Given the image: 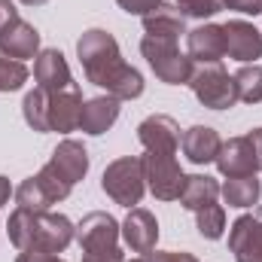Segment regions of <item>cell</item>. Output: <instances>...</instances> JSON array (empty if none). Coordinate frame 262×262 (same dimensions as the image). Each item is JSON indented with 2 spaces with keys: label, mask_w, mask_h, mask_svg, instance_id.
Returning <instances> with one entry per match:
<instances>
[{
  "label": "cell",
  "mask_w": 262,
  "mask_h": 262,
  "mask_svg": "<svg viewBox=\"0 0 262 262\" xmlns=\"http://www.w3.org/2000/svg\"><path fill=\"white\" fill-rule=\"evenodd\" d=\"M76 55H79L85 79L92 85L104 89L107 95H113L119 101H134L143 95L146 82H143L140 70L122 58L119 43L110 31H104V28L82 31V37L76 40Z\"/></svg>",
  "instance_id": "obj_1"
},
{
  "label": "cell",
  "mask_w": 262,
  "mask_h": 262,
  "mask_svg": "<svg viewBox=\"0 0 262 262\" xmlns=\"http://www.w3.org/2000/svg\"><path fill=\"white\" fill-rule=\"evenodd\" d=\"M101 189L122 207H137L146 195V174H143V156H122L110 162L101 174Z\"/></svg>",
  "instance_id": "obj_2"
},
{
  "label": "cell",
  "mask_w": 262,
  "mask_h": 262,
  "mask_svg": "<svg viewBox=\"0 0 262 262\" xmlns=\"http://www.w3.org/2000/svg\"><path fill=\"white\" fill-rule=\"evenodd\" d=\"M140 55L146 58L149 70L168 82V85H189L192 76V58L180 52V40H165V37H143L140 40Z\"/></svg>",
  "instance_id": "obj_3"
},
{
  "label": "cell",
  "mask_w": 262,
  "mask_h": 262,
  "mask_svg": "<svg viewBox=\"0 0 262 262\" xmlns=\"http://www.w3.org/2000/svg\"><path fill=\"white\" fill-rule=\"evenodd\" d=\"M189 89L198 98L201 107L207 110H232L238 104V92H235V79L229 76V70L223 61L216 64H198L189 76Z\"/></svg>",
  "instance_id": "obj_4"
},
{
  "label": "cell",
  "mask_w": 262,
  "mask_h": 262,
  "mask_svg": "<svg viewBox=\"0 0 262 262\" xmlns=\"http://www.w3.org/2000/svg\"><path fill=\"white\" fill-rule=\"evenodd\" d=\"M143 174H146V189L159 201H177L180 198V189L186 183V174H183L177 156L143 152Z\"/></svg>",
  "instance_id": "obj_5"
},
{
  "label": "cell",
  "mask_w": 262,
  "mask_h": 262,
  "mask_svg": "<svg viewBox=\"0 0 262 262\" xmlns=\"http://www.w3.org/2000/svg\"><path fill=\"white\" fill-rule=\"evenodd\" d=\"M119 238H122V223H116V216H110L107 210H92L76 223V241L82 253L116 250Z\"/></svg>",
  "instance_id": "obj_6"
},
{
  "label": "cell",
  "mask_w": 262,
  "mask_h": 262,
  "mask_svg": "<svg viewBox=\"0 0 262 262\" xmlns=\"http://www.w3.org/2000/svg\"><path fill=\"white\" fill-rule=\"evenodd\" d=\"M180 125L174 116L165 113H152L137 125V140L143 146V152H156V156H177L180 149Z\"/></svg>",
  "instance_id": "obj_7"
},
{
  "label": "cell",
  "mask_w": 262,
  "mask_h": 262,
  "mask_svg": "<svg viewBox=\"0 0 262 262\" xmlns=\"http://www.w3.org/2000/svg\"><path fill=\"white\" fill-rule=\"evenodd\" d=\"M223 34H226V55L232 61L256 64V58H262V31L253 21L229 18L223 25Z\"/></svg>",
  "instance_id": "obj_8"
},
{
  "label": "cell",
  "mask_w": 262,
  "mask_h": 262,
  "mask_svg": "<svg viewBox=\"0 0 262 262\" xmlns=\"http://www.w3.org/2000/svg\"><path fill=\"white\" fill-rule=\"evenodd\" d=\"M122 241L131 253H152L159 244V220L146 207H131L128 216L122 220Z\"/></svg>",
  "instance_id": "obj_9"
},
{
  "label": "cell",
  "mask_w": 262,
  "mask_h": 262,
  "mask_svg": "<svg viewBox=\"0 0 262 262\" xmlns=\"http://www.w3.org/2000/svg\"><path fill=\"white\" fill-rule=\"evenodd\" d=\"M76 241V226L67 220L64 213H52L43 210L37 213V235H34V247L46 250V253H64L67 247Z\"/></svg>",
  "instance_id": "obj_10"
},
{
  "label": "cell",
  "mask_w": 262,
  "mask_h": 262,
  "mask_svg": "<svg viewBox=\"0 0 262 262\" xmlns=\"http://www.w3.org/2000/svg\"><path fill=\"white\" fill-rule=\"evenodd\" d=\"M229 250L235 262H262V216L244 213L232 223Z\"/></svg>",
  "instance_id": "obj_11"
},
{
  "label": "cell",
  "mask_w": 262,
  "mask_h": 262,
  "mask_svg": "<svg viewBox=\"0 0 262 262\" xmlns=\"http://www.w3.org/2000/svg\"><path fill=\"white\" fill-rule=\"evenodd\" d=\"M186 55L192 58V64H216L226 58V34L223 25H198L192 31H186Z\"/></svg>",
  "instance_id": "obj_12"
},
{
  "label": "cell",
  "mask_w": 262,
  "mask_h": 262,
  "mask_svg": "<svg viewBox=\"0 0 262 262\" xmlns=\"http://www.w3.org/2000/svg\"><path fill=\"white\" fill-rule=\"evenodd\" d=\"M46 165H49L64 183L76 186V183L85 180V174H89V149L82 146V140L64 137V140L52 149V156H49Z\"/></svg>",
  "instance_id": "obj_13"
},
{
  "label": "cell",
  "mask_w": 262,
  "mask_h": 262,
  "mask_svg": "<svg viewBox=\"0 0 262 262\" xmlns=\"http://www.w3.org/2000/svg\"><path fill=\"white\" fill-rule=\"evenodd\" d=\"M82 92L76 82H70L61 92H52V101H49V131H58V134H70V131L79 128V119H82Z\"/></svg>",
  "instance_id": "obj_14"
},
{
  "label": "cell",
  "mask_w": 262,
  "mask_h": 262,
  "mask_svg": "<svg viewBox=\"0 0 262 262\" xmlns=\"http://www.w3.org/2000/svg\"><path fill=\"white\" fill-rule=\"evenodd\" d=\"M216 168L223 177H247V174H259V165H256V156H253V146L247 140V134L241 137H229L223 140L220 152H216Z\"/></svg>",
  "instance_id": "obj_15"
},
{
  "label": "cell",
  "mask_w": 262,
  "mask_h": 262,
  "mask_svg": "<svg viewBox=\"0 0 262 262\" xmlns=\"http://www.w3.org/2000/svg\"><path fill=\"white\" fill-rule=\"evenodd\" d=\"M0 55L6 58H15V61H28V58H37L40 55V31L18 18L12 21L3 34H0Z\"/></svg>",
  "instance_id": "obj_16"
},
{
  "label": "cell",
  "mask_w": 262,
  "mask_h": 262,
  "mask_svg": "<svg viewBox=\"0 0 262 262\" xmlns=\"http://www.w3.org/2000/svg\"><path fill=\"white\" fill-rule=\"evenodd\" d=\"M119 104H122V101L113 98V95L89 98V101L82 104V119H79L82 134H89V137H101V134H107V131L116 125V119H119V110H122Z\"/></svg>",
  "instance_id": "obj_17"
},
{
  "label": "cell",
  "mask_w": 262,
  "mask_h": 262,
  "mask_svg": "<svg viewBox=\"0 0 262 262\" xmlns=\"http://www.w3.org/2000/svg\"><path fill=\"white\" fill-rule=\"evenodd\" d=\"M34 82L46 92H61L73 82L70 64L61 49H40V55L34 58Z\"/></svg>",
  "instance_id": "obj_18"
},
{
  "label": "cell",
  "mask_w": 262,
  "mask_h": 262,
  "mask_svg": "<svg viewBox=\"0 0 262 262\" xmlns=\"http://www.w3.org/2000/svg\"><path fill=\"white\" fill-rule=\"evenodd\" d=\"M220 146H223V137H220V131L210 128V125H192V128L183 131V137H180V149H183V156L192 165H210L216 159Z\"/></svg>",
  "instance_id": "obj_19"
},
{
  "label": "cell",
  "mask_w": 262,
  "mask_h": 262,
  "mask_svg": "<svg viewBox=\"0 0 262 262\" xmlns=\"http://www.w3.org/2000/svg\"><path fill=\"white\" fill-rule=\"evenodd\" d=\"M143 34L146 37H165V40H180L186 34V18L180 15L177 6L162 3L152 12L143 15Z\"/></svg>",
  "instance_id": "obj_20"
},
{
  "label": "cell",
  "mask_w": 262,
  "mask_h": 262,
  "mask_svg": "<svg viewBox=\"0 0 262 262\" xmlns=\"http://www.w3.org/2000/svg\"><path fill=\"white\" fill-rule=\"evenodd\" d=\"M216 198H220V183H216L213 177H207V174H189L177 201H180V207H186V210L195 213L201 207L213 204Z\"/></svg>",
  "instance_id": "obj_21"
},
{
  "label": "cell",
  "mask_w": 262,
  "mask_h": 262,
  "mask_svg": "<svg viewBox=\"0 0 262 262\" xmlns=\"http://www.w3.org/2000/svg\"><path fill=\"white\" fill-rule=\"evenodd\" d=\"M220 195L226 198L229 207H253L262 198V180H256V174L247 177H226V183L220 186Z\"/></svg>",
  "instance_id": "obj_22"
},
{
  "label": "cell",
  "mask_w": 262,
  "mask_h": 262,
  "mask_svg": "<svg viewBox=\"0 0 262 262\" xmlns=\"http://www.w3.org/2000/svg\"><path fill=\"white\" fill-rule=\"evenodd\" d=\"M49 101H52V92L40 85H34L21 101V116L37 134H49Z\"/></svg>",
  "instance_id": "obj_23"
},
{
  "label": "cell",
  "mask_w": 262,
  "mask_h": 262,
  "mask_svg": "<svg viewBox=\"0 0 262 262\" xmlns=\"http://www.w3.org/2000/svg\"><path fill=\"white\" fill-rule=\"evenodd\" d=\"M40 213H43V210H40ZM6 232H9V241L15 244V250H28V247H34V235H37V210L15 207V210L9 213Z\"/></svg>",
  "instance_id": "obj_24"
},
{
  "label": "cell",
  "mask_w": 262,
  "mask_h": 262,
  "mask_svg": "<svg viewBox=\"0 0 262 262\" xmlns=\"http://www.w3.org/2000/svg\"><path fill=\"white\" fill-rule=\"evenodd\" d=\"M232 79H235L238 101H244V104H259L262 101V64H244Z\"/></svg>",
  "instance_id": "obj_25"
},
{
  "label": "cell",
  "mask_w": 262,
  "mask_h": 262,
  "mask_svg": "<svg viewBox=\"0 0 262 262\" xmlns=\"http://www.w3.org/2000/svg\"><path fill=\"white\" fill-rule=\"evenodd\" d=\"M195 229L201 238H207V241H220L223 235H226V207L223 204H207V207H201L195 210Z\"/></svg>",
  "instance_id": "obj_26"
},
{
  "label": "cell",
  "mask_w": 262,
  "mask_h": 262,
  "mask_svg": "<svg viewBox=\"0 0 262 262\" xmlns=\"http://www.w3.org/2000/svg\"><path fill=\"white\" fill-rule=\"evenodd\" d=\"M15 201H18V207H28V210H49L55 201L49 198L46 192V186L40 183V177L34 174V177H28V180H21L18 183V189H15Z\"/></svg>",
  "instance_id": "obj_27"
},
{
  "label": "cell",
  "mask_w": 262,
  "mask_h": 262,
  "mask_svg": "<svg viewBox=\"0 0 262 262\" xmlns=\"http://www.w3.org/2000/svg\"><path fill=\"white\" fill-rule=\"evenodd\" d=\"M28 76H31V70L25 67V61H15V58L0 55V95L18 92L28 82Z\"/></svg>",
  "instance_id": "obj_28"
},
{
  "label": "cell",
  "mask_w": 262,
  "mask_h": 262,
  "mask_svg": "<svg viewBox=\"0 0 262 262\" xmlns=\"http://www.w3.org/2000/svg\"><path fill=\"white\" fill-rule=\"evenodd\" d=\"M174 6L180 9L183 18H198V21H204V18H213V15L223 9V0H177Z\"/></svg>",
  "instance_id": "obj_29"
},
{
  "label": "cell",
  "mask_w": 262,
  "mask_h": 262,
  "mask_svg": "<svg viewBox=\"0 0 262 262\" xmlns=\"http://www.w3.org/2000/svg\"><path fill=\"white\" fill-rule=\"evenodd\" d=\"M37 177H40V183L46 186V192H49V198H52L55 204H58V201H64V198L70 195V189H73V186H70V183H64V180H61V177L49 168V165H43V168L37 171Z\"/></svg>",
  "instance_id": "obj_30"
},
{
  "label": "cell",
  "mask_w": 262,
  "mask_h": 262,
  "mask_svg": "<svg viewBox=\"0 0 262 262\" xmlns=\"http://www.w3.org/2000/svg\"><path fill=\"white\" fill-rule=\"evenodd\" d=\"M143 262H198V259L186 250H152V253L143 256Z\"/></svg>",
  "instance_id": "obj_31"
},
{
  "label": "cell",
  "mask_w": 262,
  "mask_h": 262,
  "mask_svg": "<svg viewBox=\"0 0 262 262\" xmlns=\"http://www.w3.org/2000/svg\"><path fill=\"white\" fill-rule=\"evenodd\" d=\"M119 3V9L122 12H128V15H146V12H152L156 6H162V0H116Z\"/></svg>",
  "instance_id": "obj_32"
},
{
  "label": "cell",
  "mask_w": 262,
  "mask_h": 262,
  "mask_svg": "<svg viewBox=\"0 0 262 262\" xmlns=\"http://www.w3.org/2000/svg\"><path fill=\"white\" fill-rule=\"evenodd\" d=\"M223 9H232L241 15H262V0H223Z\"/></svg>",
  "instance_id": "obj_33"
},
{
  "label": "cell",
  "mask_w": 262,
  "mask_h": 262,
  "mask_svg": "<svg viewBox=\"0 0 262 262\" xmlns=\"http://www.w3.org/2000/svg\"><path fill=\"white\" fill-rule=\"evenodd\" d=\"M21 15H18V9H15V3L12 0H0V34L12 25V21H18Z\"/></svg>",
  "instance_id": "obj_34"
},
{
  "label": "cell",
  "mask_w": 262,
  "mask_h": 262,
  "mask_svg": "<svg viewBox=\"0 0 262 262\" xmlns=\"http://www.w3.org/2000/svg\"><path fill=\"white\" fill-rule=\"evenodd\" d=\"M247 140H250V146H253V156H256V165H259V171H262V128H253V131H247Z\"/></svg>",
  "instance_id": "obj_35"
},
{
  "label": "cell",
  "mask_w": 262,
  "mask_h": 262,
  "mask_svg": "<svg viewBox=\"0 0 262 262\" xmlns=\"http://www.w3.org/2000/svg\"><path fill=\"white\" fill-rule=\"evenodd\" d=\"M15 189H12V183L0 174V210H3V204H9V195H12Z\"/></svg>",
  "instance_id": "obj_36"
},
{
  "label": "cell",
  "mask_w": 262,
  "mask_h": 262,
  "mask_svg": "<svg viewBox=\"0 0 262 262\" xmlns=\"http://www.w3.org/2000/svg\"><path fill=\"white\" fill-rule=\"evenodd\" d=\"M18 3H25V6H43V3H49V0H18Z\"/></svg>",
  "instance_id": "obj_37"
},
{
  "label": "cell",
  "mask_w": 262,
  "mask_h": 262,
  "mask_svg": "<svg viewBox=\"0 0 262 262\" xmlns=\"http://www.w3.org/2000/svg\"><path fill=\"white\" fill-rule=\"evenodd\" d=\"M125 262H143V256H134V259H125Z\"/></svg>",
  "instance_id": "obj_38"
},
{
  "label": "cell",
  "mask_w": 262,
  "mask_h": 262,
  "mask_svg": "<svg viewBox=\"0 0 262 262\" xmlns=\"http://www.w3.org/2000/svg\"><path fill=\"white\" fill-rule=\"evenodd\" d=\"M49 262H64V259H58V256H52V259H49Z\"/></svg>",
  "instance_id": "obj_39"
}]
</instances>
